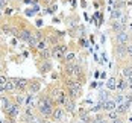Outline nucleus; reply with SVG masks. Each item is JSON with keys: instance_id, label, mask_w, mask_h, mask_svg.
I'll use <instances>...</instances> for the list:
<instances>
[{"instance_id": "1", "label": "nucleus", "mask_w": 132, "mask_h": 123, "mask_svg": "<svg viewBox=\"0 0 132 123\" xmlns=\"http://www.w3.org/2000/svg\"><path fill=\"white\" fill-rule=\"evenodd\" d=\"M82 85H84V82L78 81V79H73V78H68L65 81V90H67L68 97L78 100L82 96Z\"/></svg>"}, {"instance_id": "2", "label": "nucleus", "mask_w": 132, "mask_h": 123, "mask_svg": "<svg viewBox=\"0 0 132 123\" xmlns=\"http://www.w3.org/2000/svg\"><path fill=\"white\" fill-rule=\"evenodd\" d=\"M67 52H68V47L65 44H56L52 47V56L55 59H62Z\"/></svg>"}, {"instance_id": "3", "label": "nucleus", "mask_w": 132, "mask_h": 123, "mask_svg": "<svg viewBox=\"0 0 132 123\" xmlns=\"http://www.w3.org/2000/svg\"><path fill=\"white\" fill-rule=\"evenodd\" d=\"M112 43H114V44H129V43H131V35H129L126 30L119 32V34H114Z\"/></svg>"}, {"instance_id": "4", "label": "nucleus", "mask_w": 132, "mask_h": 123, "mask_svg": "<svg viewBox=\"0 0 132 123\" xmlns=\"http://www.w3.org/2000/svg\"><path fill=\"white\" fill-rule=\"evenodd\" d=\"M21 105H18V103H15L12 99V103H11V106L8 108V111H6V116H8V119H17L20 114H21Z\"/></svg>"}, {"instance_id": "5", "label": "nucleus", "mask_w": 132, "mask_h": 123, "mask_svg": "<svg viewBox=\"0 0 132 123\" xmlns=\"http://www.w3.org/2000/svg\"><path fill=\"white\" fill-rule=\"evenodd\" d=\"M12 81L15 82V91L17 93H24V91H27L29 79H24V78H12Z\"/></svg>"}, {"instance_id": "6", "label": "nucleus", "mask_w": 132, "mask_h": 123, "mask_svg": "<svg viewBox=\"0 0 132 123\" xmlns=\"http://www.w3.org/2000/svg\"><path fill=\"white\" fill-rule=\"evenodd\" d=\"M32 30L29 29V27H23V29H20L18 30V35H17V40L21 41V43H29L30 40V37H32Z\"/></svg>"}, {"instance_id": "7", "label": "nucleus", "mask_w": 132, "mask_h": 123, "mask_svg": "<svg viewBox=\"0 0 132 123\" xmlns=\"http://www.w3.org/2000/svg\"><path fill=\"white\" fill-rule=\"evenodd\" d=\"M114 55L120 61L128 58V55H126V44H114Z\"/></svg>"}, {"instance_id": "8", "label": "nucleus", "mask_w": 132, "mask_h": 123, "mask_svg": "<svg viewBox=\"0 0 132 123\" xmlns=\"http://www.w3.org/2000/svg\"><path fill=\"white\" fill-rule=\"evenodd\" d=\"M41 90V81L40 79H29V85H27V91L32 94H38Z\"/></svg>"}, {"instance_id": "9", "label": "nucleus", "mask_w": 132, "mask_h": 123, "mask_svg": "<svg viewBox=\"0 0 132 123\" xmlns=\"http://www.w3.org/2000/svg\"><path fill=\"white\" fill-rule=\"evenodd\" d=\"M44 38H46V37H44V34H43L40 29H38V30H35V32L32 34V37H30V40H29V43H27V44L34 49V47H35V46H37L41 40H44Z\"/></svg>"}, {"instance_id": "10", "label": "nucleus", "mask_w": 132, "mask_h": 123, "mask_svg": "<svg viewBox=\"0 0 132 123\" xmlns=\"http://www.w3.org/2000/svg\"><path fill=\"white\" fill-rule=\"evenodd\" d=\"M65 109H64V106H55V109H53L52 112V119L55 120V122H61V120H64V117H65Z\"/></svg>"}, {"instance_id": "11", "label": "nucleus", "mask_w": 132, "mask_h": 123, "mask_svg": "<svg viewBox=\"0 0 132 123\" xmlns=\"http://www.w3.org/2000/svg\"><path fill=\"white\" fill-rule=\"evenodd\" d=\"M50 70H52V61L50 59H43L38 64V71L41 75H47Z\"/></svg>"}, {"instance_id": "12", "label": "nucleus", "mask_w": 132, "mask_h": 123, "mask_svg": "<svg viewBox=\"0 0 132 123\" xmlns=\"http://www.w3.org/2000/svg\"><path fill=\"white\" fill-rule=\"evenodd\" d=\"M64 109L68 114H75V111H76V100L71 99V97H68L65 100V103H64Z\"/></svg>"}, {"instance_id": "13", "label": "nucleus", "mask_w": 132, "mask_h": 123, "mask_svg": "<svg viewBox=\"0 0 132 123\" xmlns=\"http://www.w3.org/2000/svg\"><path fill=\"white\" fill-rule=\"evenodd\" d=\"M111 32H114V34H119V32H123V30H126V24H123L120 20H112V24H111Z\"/></svg>"}, {"instance_id": "14", "label": "nucleus", "mask_w": 132, "mask_h": 123, "mask_svg": "<svg viewBox=\"0 0 132 123\" xmlns=\"http://www.w3.org/2000/svg\"><path fill=\"white\" fill-rule=\"evenodd\" d=\"M121 75L126 81L132 84V64H128V65H123L121 67Z\"/></svg>"}, {"instance_id": "15", "label": "nucleus", "mask_w": 132, "mask_h": 123, "mask_svg": "<svg viewBox=\"0 0 132 123\" xmlns=\"http://www.w3.org/2000/svg\"><path fill=\"white\" fill-rule=\"evenodd\" d=\"M116 106H117L116 100H114V99H108V100H105V102L102 103V111H103V112H109V111H114Z\"/></svg>"}, {"instance_id": "16", "label": "nucleus", "mask_w": 132, "mask_h": 123, "mask_svg": "<svg viewBox=\"0 0 132 123\" xmlns=\"http://www.w3.org/2000/svg\"><path fill=\"white\" fill-rule=\"evenodd\" d=\"M129 85H131V84L126 81L123 76H121L120 79H117V90H119V91H121V93H123V91H126V90L129 88Z\"/></svg>"}, {"instance_id": "17", "label": "nucleus", "mask_w": 132, "mask_h": 123, "mask_svg": "<svg viewBox=\"0 0 132 123\" xmlns=\"http://www.w3.org/2000/svg\"><path fill=\"white\" fill-rule=\"evenodd\" d=\"M106 90H109V91L117 90V78H116V76H111V78L106 81Z\"/></svg>"}, {"instance_id": "18", "label": "nucleus", "mask_w": 132, "mask_h": 123, "mask_svg": "<svg viewBox=\"0 0 132 123\" xmlns=\"http://www.w3.org/2000/svg\"><path fill=\"white\" fill-rule=\"evenodd\" d=\"M24 106H35V108H37L35 94H32V93H27V94H26V100H24Z\"/></svg>"}, {"instance_id": "19", "label": "nucleus", "mask_w": 132, "mask_h": 123, "mask_svg": "<svg viewBox=\"0 0 132 123\" xmlns=\"http://www.w3.org/2000/svg\"><path fill=\"white\" fill-rule=\"evenodd\" d=\"M116 111H117L120 116L123 117L125 114H128V111H129V106H128L126 103H117V106H116Z\"/></svg>"}, {"instance_id": "20", "label": "nucleus", "mask_w": 132, "mask_h": 123, "mask_svg": "<svg viewBox=\"0 0 132 123\" xmlns=\"http://www.w3.org/2000/svg\"><path fill=\"white\" fill-rule=\"evenodd\" d=\"M47 47H49V43H47V40H46V38H44V40H41L40 43H38V44H37V46H35V47H34V50H35V52H38V53H40L41 50H44V49H47Z\"/></svg>"}, {"instance_id": "21", "label": "nucleus", "mask_w": 132, "mask_h": 123, "mask_svg": "<svg viewBox=\"0 0 132 123\" xmlns=\"http://www.w3.org/2000/svg\"><path fill=\"white\" fill-rule=\"evenodd\" d=\"M24 100H26V96L23 94V93H17V94L14 96V102L18 103V105H21V106H24Z\"/></svg>"}, {"instance_id": "22", "label": "nucleus", "mask_w": 132, "mask_h": 123, "mask_svg": "<svg viewBox=\"0 0 132 123\" xmlns=\"http://www.w3.org/2000/svg\"><path fill=\"white\" fill-rule=\"evenodd\" d=\"M5 91H6V93H12V91H15V82L12 81V78L8 79V82L5 84Z\"/></svg>"}, {"instance_id": "23", "label": "nucleus", "mask_w": 132, "mask_h": 123, "mask_svg": "<svg viewBox=\"0 0 132 123\" xmlns=\"http://www.w3.org/2000/svg\"><path fill=\"white\" fill-rule=\"evenodd\" d=\"M50 56H52V49H50V47H47V49H44V50L40 52L41 59H50Z\"/></svg>"}, {"instance_id": "24", "label": "nucleus", "mask_w": 132, "mask_h": 123, "mask_svg": "<svg viewBox=\"0 0 132 123\" xmlns=\"http://www.w3.org/2000/svg\"><path fill=\"white\" fill-rule=\"evenodd\" d=\"M123 11L121 9H112V12H111V20H120L121 17H123Z\"/></svg>"}, {"instance_id": "25", "label": "nucleus", "mask_w": 132, "mask_h": 123, "mask_svg": "<svg viewBox=\"0 0 132 123\" xmlns=\"http://www.w3.org/2000/svg\"><path fill=\"white\" fill-rule=\"evenodd\" d=\"M105 114H106V119H108V120H114V119H119V117H121V116H120L116 109H114V111H109V112H105Z\"/></svg>"}, {"instance_id": "26", "label": "nucleus", "mask_w": 132, "mask_h": 123, "mask_svg": "<svg viewBox=\"0 0 132 123\" xmlns=\"http://www.w3.org/2000/svg\"><path fill=\"white\" fill-rule=\"evenodd\" d=\"M125 99H126V94H123L121 91H120L117 96H114V100H116V103H125Z\"/></svg>"}, {"instance_id": "27", "label": "nucleus", "mask_w": 132, "mask_h": 123, "mask_svg": "<svg viewBox=\"0 0 132 123\" xmlns=\"http://www.w3.org/2000/svg\"><path fill=\"white\" fill-rule=\"evenodd\" d=\"M126 55H128V58H132V43L126 44Z\"/></svg>"}, {"instance_id": "28", "label": "nucleus", "mask_w": 132, "mask_h": 123, "mask_svg": "<svg viewBox=\"0 0 132 123\" xmlns=\"http://www.w3.org/2000/svg\"><path fill=\"white\" fill-rule=\"evenodd\" d=\"M6 6H8V2H6V0H0V11L5 9Z\"/></svg>"}, {"instance_id": "29", "label": "nucleus", "mask_w": 132, "mask_h": 123, "mask_svg": "<svg viewBox=\"0 0 132 123\" xmlns=\"http://www.w3.org/2000/svg\"><path fill=\"white\" fill-rule=\"evenodd\" d=\"M6 82H8V78H6L5 75H0V84H3V85H5Z\"/></svg>"}, {"instance_id": "30", "label": "nucleus", "mask_w": 132, "mask_h": 123, "mask_svg": "<svg viewBox=\"0 0 132 123\" xmlns=\"http://www.w3.org/2000/svg\"><path fill=\"white\" fill-rule=\"evenodd\" d=\"M109 123H125V122H123V117H119V119H114V120H109Z\"/></svg>"}, {"instance_id": "31", "label": "nucleus", "mask_w": 132, "mask_h": 123, "mask_svg": "<svg viewBox=\"0 0 132 123\" xmlns=\"http://www.w3.org/2000/svg\"><path fill=\"white\" fill-rule=\"evenodd\" d=\"M12 12H14V8H8V6L5 8V14H6V15H11Z\"/></svg>"}, {"instance_id": "32", "label": "nucleus", "mask_w": 132, "mask_h": 123, "mask_svg": "<svg viewBox=\"0 0 132 123\" xmlns=\"http://www.w3.org/2000/svg\"><path fill=\"white\" fill-rule=\"evenodd\" d=\"M79 43H80V46H84V47H87V46H88V43H87V41L84 40V38H80Z\"/></svg>"}, {"instance_id": "33", "label": "nucleus", "mask_w": 132, "mask_h": 123, "mask_svg": "<svg viewBox=\"0 0 132 123\" xmlns=\"http://www.w3.org/2000/svg\"><path fill=\"white\" fill-rule=\"evenodd\" d=\"M97 87H99V84H97V82L94 81V82L91 84V88H97Z\"/></svg>"}, {"instance_id": "34", "label": "nucleus", "mask_w": 132, "mask_h": 123, "mask_svg": "<svg viewBox=\"0 0 132 123\" xmlns=\"http://www.w3.org/2000/svg\"><path fill=\"white\" fill-rule=\"evenodd\" d=\"M43 26V21L41 20H37V27H41Z\"/></svg>"}, {"instance_id": "35", "label": "nucleus", "mask_w": 132, "mask_h": 123, "mask_svg": "<svg viewBox=\"0 0 132 123\" xmlns=\"http://www.w3.org/2000/svg\"><path fill=\"white\" fill-rule=\"evenodd\" d=\"M5 91V85L3 84H0V93H3Z\"/></svg>"}, {"instance_id": "36", "label": "nucleus", "mask_w": 132, "mask_h": 123, "mask_svg": "<svg viewBox=\"0 0 132 123\" xmlns=\"http://www.w3.org/2000/svg\"><path fill=\"white\" fill-rule=\"evenodd\" d=\"M6 123H15V119H8V120H6Z\"/></svg>"}, {"instance_id": "37", "label": "nucleus", "mask_w": 132, "mask_h": 123, "mask_svg": "<svg viewBox=\"0 0 132 123\" xmlns=\"http://www.w3.org/2000/svg\"><path fill=\"white\" fill-rule=\"evenodd\" d=\"M79 123H90V122H85V120H79Z\"/></svg>"}, {"instance_id": "38", "label": "nucleus", "mask_w": 132, "mask_h": 123, "mask_svg": "<svg viewBox=\"0 0 132 123\" xmlns=\"http://www.w3.org/2000/svg\"><path fill=\"white\" fill-rule=\"evenodd\" d=\"M2 71H3V68H2V65H0V75H2Z\"/></svg>"}, {"instance_id": "39", "label": "nucleus", "mask_w": 132, "mask_h": 123, "mask_svg": "<svg viewBox=\"0 0 132 123\" xmlns=\"http://www.w3.org/2000/svg\"><path fill=\"white\" fill-rule=\"evenodd\" d=\"M6 2H8V3H9V2H11V0H6Z\"/></svg>"}, {"instance_id": "40", "label": "nucleus", "mask_w": 132, "mask_h": 123, "mask_svg": "<svg viewBox=\"0 0 132 123\" xmlns=\"http://www.w3.org/2000/svg\"><path fill=\"white\" fill-rule=\"evenodd\" d=\"M0 17H2V11H0Z\"/></svg>"}, {"instance_id": "41", "label": "nucleus", "mask_w": 132, "mask_h": 123, "mask_svg": "<svg viewBox=\"0 0 132 123\" xmlns=\"http://www.w3.org/2000/svg\"><path fill=\"white\" fill-rule=\"evenodd\" d=\"M73 123H79V122H73Z\"/></svg>"}, {"instance_id": "42", "label": "nucleus", "mask_w": 132, "mask_h": 123, "mask_svg": "<svg viewBox=\"0 0 132 123\" xmlns=\"http://www.w3.org/2000/svg\"><path fill=\"white\" fill-rule=\"evenodd\" d=\"M131 29H132V23H131Z\"/></svg>"}, {"instance_id": "43", "label": "nucleus", "mask_w": 132, "mask_h": 123, "mask_svg": "<svg viewBox=\"0 0 132 123\" xmlns=\"http://www.w3.org/2000/svg\"><path fill=\"white\" fill-rule=\"evenodd\" d=\"M21 2H23V0H21Z\"/></svg>"}]
</instances>
